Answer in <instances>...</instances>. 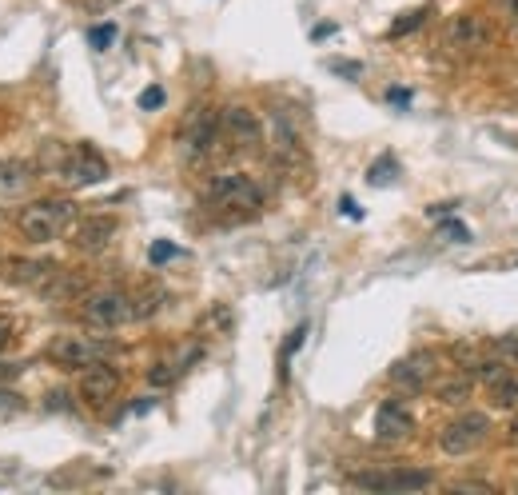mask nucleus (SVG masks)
<instances>
[{"instance_id":"423d86ee","label":"nucleus","mask_w":518,"mask_h":495,"mask_svg":"<svg viewBox=\"0 0 518 495\" xmlns=\"http://www.w3.org/2000/svg\"><path fill=\"white\" fill-rule=\"evenodd\" d=\"M431 472H411V468H387V472H351L347 484L363 492H423L431 488Z\"/></svg>"},{"instance_id":"1a4fd4ad","label":"nucleus","mask_w":518,"mask_h":495,"mask_svg":"<svg viewBox=\"0 0 518 495\" xmlns=\"http://www.w3.org/2000/svg\"><path fill=\"white\" fill-rule=\"evenodd\" d=\"M116 216H104V212H96V216H80V220H72V248L76 252H84V256H96V252H104L108 244H112V236H116Z\"/></svg>"},{"instance_id":"9b49d317","label":"nucleus","mask_w":518,"mask_h":495,"mask_svg":"<svg viewBox=\"0 0 518 495\" xmlns=\"http://www.w3.org/2000/svg\"><path fill=\"white\" fill-rule=\"evenodd\" d=\"M216 136H220V116H216L212 108H196V112L188 116V124H184V136H180L184 156H188V160L208 156L212 144H216Z\"/></svg>"},{"instance_id":"ddd939ff","label":"nucleus","mask_w":518,"mask_h":495,"mask_svg":"<svg viewBox=\"0 0 518 495\" xmlns=\"http://www.w3.org/2000/svg\"><path fill=\"white\" fill-rule=\"evenodd\" d=\"M116 392H120V372L108 368V360H100V364H92V368L80 372V396L92 408H104L108 400H116Z\"/></svg>"},{"instance_id":"dca6fc26","label":"nucleus","mask_w":518,"mask_h":495,"mask_svg":"<svg viewBox=\"0 0 518 495\" xmlns=\"http://www.w3.org/2000/svg\"><path fill=\"white\" fill-rule=\"evenodd\" d=\"M52 260H8L4 264V280L16 288H40V280L52 272Z\"/></svg>"},{"instance_id":"c756f323","label":"nucleus","mask_w":518,"mask_h":495,"mask_svg":"<svg viewBox=\"0 0 518 495\" xmlns=\"http://www.w3.org/2000/svg\"><path fill=\"white\" fill-rule=\"evenodd\" d=\"M495 352H499V356H507V360H518V340H515V336L499 340V344H495Z\"/></svg>"},{"instance_id":"5701e85b","label":"nucleus","mask_w":518,"mask_h":495,"mask_svg":"<svg viewBox=\"0 0 518 495\" xmlns=\"http://www.w3.org/2000/svg\"><path fill=\"white\" fill-rule=\"evenodd\" d=\"M467 396H471V384H467V380H451V384L439 388V400H443V404H463Z\"/></svg>"},{"instance_id":"a878e982","label":"nucleus","mask_w":518,"mask_h":495,"mask_svg":"<svg viewBox=\"0 0 518 495\" xmlns=\"http://www.w3.org/2000/svg\"><path fill=\"white\" fill-rule=\"evenodd\" d=\"M112 40H116V24H96V28L88 32V44H92V48H100V52H104Z\"/></svg>"},{"instance_id":"2f4dec72","label":"nucleus","mask_w":518,"mask_h":495,"mask_svg":"<svg viewBox=\"0 0 518 495\" xmlns=\"http://www.w3.org/2000/svg\"><path fill=\"white\" fill-rule=\"evenodd\" d=\"M503 4H507V28L518 32V0H503Z\"/></svg>"},{"instance_id":"cd10ccee","label":"nucleus","mask_w":518,"mask_h":495,"mask_svg":"<svg viewBox=\"0 0 518 495\" xmlns=\"http://www.w3.org/2000/svg\"><path fill=\"white\" fill-rule=\"evenodd\" d=\"M140 108H144V112H156V108H164V88H160V84L144 88V92H140Z\"/></svg>"},{"instance_id":"2eb2a0df","label":"nucleus","mask_w":518,"mask_h":495,"mask_svg":"<svg viewBox=\"0 0 518 495\" xmlns=\"http://www.w3.org/2000/svg\"><path fill=\"white\" fill-rule=\"evenodd\" d=\"M80 292H84V276H76V272H60V268H52V272L40 280V296H44V300H56V304H64V300H80Z\"/></svg>"},{"instance_id":"f03ea898","label":"nucleus","mask_w":518,"mask_h":495,"mask_svg":"<svg viewBox=\"0 0 518 495\" xmlns=\"http://www.w3.org/2000/svg\"><path fill=\"white\" fill-rule=\"evenodd\" d=\"M204 200L212 208H228V212H244V216H256L263 208V192L252 176L244 172H224V176H212L208 188H204Z\"/></svg>"},{"instance_id":"72a5a7b5","label":"nucleus","mask_w":518,"mask_h":495,"mask_svg":"<svg viewBox=\"0 0 518 495\" xmlns=\"http://www.w3.org/2000/svg\"><path fill=\"white\" fill-rule=\"evenodd\" d=\"M343 212H347V216H355V220H359V216H363V212H359V204H355V200H351V196H343Z\"/></svg>"},{"instance_id":"393cba45","label":"nucleus","mask_w":518,"mask_h":495,"mask_svg":"<svg viewBox=\"0 0 518 495\" xmlns=\"http://www.w3.org/2000/svg\"><path fill=\"white\" fill-rule=\"evenodd\" d=\"M423 16H427V8H415V12H407L403 20H395V24H391V36H407V32H415V28L423 24Z\"/></svg>"},{"instance_id":"bb28decb","label":"nucleus","mask_w":518,"mask_h":495,"mask_svg":"<svg viewBox=\"0 0 518 495\" xmlns=\"http://www.w3.org/2000/svg\"><path fill=\"white\" fill-rule=\"evenodd\" d=\"M176 252H180L176 244H168V240H156V244L148 248V260H152V264L160 268V264H168V260H176Z\"/></svg>"},{"instance_id":"f3484780","label":"nucleus","mask_w":518,"mask_h":495,"mask_svg":"<svg viewBox=\"0 0 518 495\" xmlns=\"http://www.w3.org/2000/svg\"><path fill=\"white\" fill-rule=\"evenodd\" d=\"M32 172H36V168H32L28 160H16V156L0 160V196H20V192H28V184L36 180Z\"/></svg>"},{"instance_id":"b1692460","label":"nucleus","mask_w":518,"mask_h":495,"mask_svg":"<svg viewBox=\"0 0 518 495\" xmlns=\"http://www.w3.org/2000/svg\"><path fill=\"white\" fill-rule=\"evenodd\" d=\"M439 236L451 240V244H467V240H471V232H467L463 220H443V224H439Z\"/></svg>"},{"instance_id":"7ed1b4c3","label":"nucleus","mask_w":518,"mask_h":495,"mask_svg":"<svg viewBox=\"0 0 518 495\" xmlns=\"http://www.w3.org/2000/svg\"><path fill=\"white\" fill-rule=\"evenodd\" d=\"M116 356V344L112 340H100V336H56L48 344V360L68 368V372H80V368H92L100 360H112Z\"/></svg>"},{"instance_id":"412c9836","label":"nucleus","mask_w":518,"mask_h":495,"mask_svg":"<svg viewBox=\"0 0 518 495\" xmlns=\"http://www.w3.org/2000/svg\"><path fill=\"white\" fill-rule=\"evenodd\" d=\"M507 376H511V360H503V356L479 364V380H483V384H499V380H507Z\"/></svg>"},{"instance_id":"7c9ffc66","label":"nucleus","mask_w":518,"mask_h":495,"mask_svg":"<svg viewBox=\"0 0 518 495\" xmlns=\"http://www.w3.org/2000/svg\"><path fill=\"white\" fill-rule=\"evenodd\" d=\"M12 332H16V328H12V320H8V316H0V352L12 344Z\"/></svg>"},{"instance_id":"f257e3e1","label":"nucleus","mask_w":518,"mask_h":495,"mask_svg":"<svg viewBox=\"0 0 518 495\" xmlns=\"http://www.w3.org/2000/svg\"><path fill=\"white\" fill-rule=\"evenodd\" d=\"M76 220V204L68 196H48V200H32L16 212V228L28 244H48L60 240V232H68Z\"/></svg>"},{"instance_id":"aec40b11","label":"nucleus","mask_w":518,"mask_h":495,"mask_svg":"<svg viewBox=\"0 0 518 495\" xmlns=\"http://www.w3.org/2000/svg\"><path fill=\"white\" fill-rule=\"evenodd\" d=\"M395 172H399L395 156H383V160H375V164L367 168V180H371L375 188H383V184H391V180H395Z\"/></svg>"},{"instance_id":"6ab92c4d","label":"nucleus","mask_w":518,"mask_h":495,"mask_svg":"<svg viewBox=\"0 0 518 495\" xmlns=\"http://www.w3.org/2000/svg\"><path fill=\"white\" fill-rule=\"evenodd\" d=\"M64 144L60 140H44L40 144V156H36V168H48V172H60V160H64Z\"/></svg>"},{"instance_id":"c85d7f7f","label":"nucleus","mask_w":518,"mask_h":495,"mask_svg":"<svg viewBox=\"0 0 518 495\" xmlns=\"http://www.w3.org/2000/svg\"><path fill=\"white\" fill-rule=\"evenodd\" d=\"M180 372H184L180 364H156V368L148 372V380H152V384H172V380H176Z\"/></svg>"},{"instance_id":"4be33fe9","label":"nucleus","mask_w":518,"mask_h":495,"mask_svg":"<svg viewBox=\"0 0 518 495\" xmlns=\"http://www.w3.org/2000/svg\"><path fill=\"white\" fill-rule=\"evenodd\" d=\"M303 336H307V324H299L291 336H287V344H283V352H279V376L287 380V364H291V356L303 348Z\"/></svg>"},{"instance_id":"4468645a","label":"nucleus","mask_w":518,"mask_h":495,"mask_svg":"<svg viewBox=\"0 0 518 495\" xmlns=\"http://www.w3.org/2000/svg\"><path fill=\"white\" fill-rule=\"evenodd\" d=\"M431 376H435V356L431 352H415V356H407V360H399L391 368V384L399 392H423Z\"/></svg>"},{"instance_id":"a211bd4d","label":"nucleus","mask_w":518,"mask_h":495,"mask_svg":"<svg viewBox=\"0 0 518 495\" xmlns=\"http://www.w3.org/2000/svg\"><path fill=\"white\" fill-rule=\"evenodd\" d=\"M491 404H495V408H518V376L515 372H511L507 380L491 384Z\"/></svg>"},{"instance_id":"f704fd0d","label":"nucleus","mask_w":518,"mask_h":495,"mask_svg":"<svg viewBox=\"0 0 518 495\" xmlns=\"http://www.w3.org/2000/svg\"><path fill=\"white\" fill-rule=\"evenodd\" d=\"M507 436H511V444H518V416L511 420V428H507Z\"/></svg>"},{"instance_id":"20e7f679","label":"nucleus","mask_w":518,"mask_h":495,"mask_svg":"<svg viewBox=\"0 0 518 495\" xmlns=\"http://www.w3.org/2000/svg\"><path fill=\"white\" fill-rule=\"evenodd\" d=\"M80 316H84V324H92V328H120L124 320H132V296L120 292V288L88 292V296L80 300Z\"/></svg>"},{"instance_id":"6e6552de","label":"nucleus","mask_w":518,"mask_h":495,"mask_svg":"<svg viewBox=\"0 0 518 495\" xmlns=\"http://www.w3.org/2000/svg\"><path fill=\"white\" fill-rule=\"evenodd\" d=\"M491 40H495L491 20L479 16V12H459V16H451V24H447V44H451L455 52H463V56H475V52L491 48Z\"/></svg>"},{"instance_id":"473e14b6","label":"nucleus","mask_w":518,"mask_h":495,"mask_svg":"<svg viewBox=\"0 0 518 495\" xmlns=\"http://www.w3.org/2000/svg\"><path fill=\"white\" fill-rule=\"evenodd\" d=\"M387 100H391V104H411V92H407V88H391Z\"/></svg>"},{"instance_id":"0eeeda50","label":"nucleus","mask_w":518,"mask_h":495,"mask_svg":"<svg viewBox=\"0 0 518 495\" xmlns=\"http://www.w3.org/2000/svg\"><path fill=\"white\" fill-rule=\"evenodd\" d=\"M60 176L72 184V188H92L100 180H108V160L92 148V144H72L60 160Z\"/></svg>"},{"instance_id":"39448f33","label":"nucleus","mask_w":518,"mask_h":495,"mask_svg":"<svg viewBox=\"0 0 518 495\" xmlns=\"http://www.w3.org/2000/svg\"><path fill=\"white\" fill-rule=\"evenodd\" d=\"M487 436H491V420H487L483 412H467V416H459L455 424H447V428L439 432V448H443L447 456H467V452L483 448Z\"/></svg>"},{"instance_id":"9d476101","label":"nucleus","mask_w":518,"mask_h":495,"mask_svg":"<svg viewBox=\"0 0 518 495\" xmlns=\"http://www.w3.org/2000/svg\"><path fill=\"white\" fill-rule=\"evenodd\" d=\"M220 132L228 136V144H236L244 152H256L259 144H263V128H259L256 112L244 108V104H228L220 112Z\"/></svg>"},{"instance_id":"f8f14e48","label":"nucleus","mask_w":518,"mask_h":495,"mask_svg":"<svg viewBox=\"0 0 518 495\" xmlns=\"http://www.w3.org/2000/svg\"><path fill=\"white\" fill-rule=\"evenodd\" d=\"M411 432H415L411 408L399 404V400H383L379 412H375V440H379V444H399V440H407Z\"/></svg>"}]
</instances>
